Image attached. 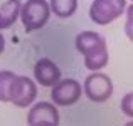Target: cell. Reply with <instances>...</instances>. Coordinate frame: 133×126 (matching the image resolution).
Instances as JSON below:
<instances>
[{"instance_id":"obj_1","label":"cell","mask_w":133,"mask_h":126,"mask_svg":"<svg viewBox=\"0 0 133 126\" xmlns=\"http://www.w3.org/2000/svg\"><path fill=\"white\" fill-rule=\"evenodd\" d=\"M76 51L83 55V64L89 72L103 71L110 62L106 39L94 30H83L76 36Z\"/></svg>"},{"instance_id":"obj_2","label":"cell","mask_w":133,"mask_h":126,"mask_svg":"<svg viewBox=\"0 0 133 126\" xmlns=\"http://www.w3.org/2000/svg\"><path fill=\"white\" fill-rule=\"evenodd\" d=\"M51 19V7L47 0H25L20 9V22L27 34L47 25Z\"/></svg>"},{"instance_id":"obj_3","label":"cell","mask_w":133,"mask_h":126,"mask_svg":"<svg viewBox=\"0 0 133 126\" xmlns=\"http://www.w3.org/2000/svg\"><path fill=\"white\" fill-rule=\"evenodd\" d=\"M113 81L108 74L103 71H94L86 76L84 82H83V94L91 101V103H106L111 96H113Z\"/></svg>"},{"instance_id":"obj_4","label":"cell","mask_w":133,"mask_h":126,"mask_svg":"<svg viewBox=\"0 0 133 126\" xmlns=\"http://www.w3.org/2000/svg\"><path fill=\"white\" fill-rule=\"evenodd\" d=\"M37 99V82L32 78L19 76L10 82L9 89V103H12L17 108H30Z\"/></svg>"},{"instance_id":"obj_5","label":"cell","mask_w":133,"mask_h":126,"mask_svg":"<svg viewBox=\"0 0 133 126\" xmlns=\"http://www.w3.org/2000/svg\"><path fill=\"white\" fill-rule=\"evenodd\" d=\"M127 5V0H93L89 7V20L96 25H108L123 15Z\"/></svg>"},{"instance_id":"obj_6","label":"cell","mask_w":133,"mask_h":126,"mask_svg":"<svg viewBox=\"0 0 133 126\" xmlns=\"http://www.w3.org/2000/svg\"><path fill=\"white\" fill-rule=\"evenodd\" d=\"M83 96V86L78 79L66 78L56 82L51 87V101L57 108H69L74 106Z\"/></svg>"},{"instance_id":"obj_7","label":"cell","mask_w":133,"mask_h":126,"mask_svg":"<svg viewBox=\"0 0 133 126\" xmlns=\"http://www.w3.org/2000/svg\"><path fill=\"white\" fill-rule=\"evenodd\" d=\"M62 78V72L54 61L42 57L34 66V81L42 87H52Z\"/></svg>"},{"instance_id":"obj_8","label":"cell","mask_w":133,"mask_h":126,"mask_svg":"<svg viewBox=\"0 0 133 126\" xmlns=\"http://www.w3.org/2000/svg\"><path fill=\"white\" fill-rule=\"evenodd\" d=\"M20 0H5L0 5V30L10 29L17 20H20Z\"/></svg>"},{"instance_id":"obj_9","label":"cell","mask_w":133,"mask_h":126,"mask_svg":"<svg viewBox=\"0 0 133 126\" xmlns=\"http://www.w3.org/2000/svg\"><path fill=\"white\" fill-rule=\"evenodd\" d=\"M49 7L57 19H69L78 10V0H49Z\"/></svg>"},{"instance_id":"obj_10","label":"cell","mask_w":133,"mask_h":126,"mask_svg":"<svg viewBox=\"0 0 133 126\" xmlns=\"http://www.w3.org/2000/svg\"><path fill=\"white\" fill-rule=\"evenodd\" d=\"M15 78V72L12 71H0V103H9V89L10 82Z\"/></svg>"},{"instance_id":"obj_11","label":"cell","mask_w":133,"mask_h":126,"mask_svg":"<svg viewBox=\"0 0 133 126\" xmlns=\"http://www.w3.org/2000/svg\"><path fill=\"white\" fill-rule=\"evenodd\" d=\"M120 109L125 116H128L130 120H133V91L127 93L123 97H121V103H120Z\"/></svg>"},{"instance_id":"obj_12","label":"cell","mask_w":133,"mask_h":126,"mask_svg":"<svg viewBox=\"0 0 133 126\" xmlns=\"http://www.w3.org/2000/svg\"><path fill=\"white\" fill-rule=\"evenodd\" d=\"M27 126H59V123L57 121H51V120H39V121L27 123Z\"/></svg>"},{"instance_id":"obj_13","label":"cell","mask_w":133,"mask_h":126,"mask_svg":"<svg viewBox=\"0 0 133 126\" xmlns=\"http://www.w3.org/2000/svg\"><path fill=\"white\" fill-rule=\"evenodd\" d=\"M125 36L128 37L130 42H133V22L131 20H127V22H125Z\"/></svg>"},{"instance_id":"obj_14","label":"cell","mask_w":133,"mask_h":126,"mask_svg":"<svg viewBox=\"0 0 133 126\" xmlns=\"http://www.w3.org/2000/svg\"><path fill=\"white\" fill-rule=\"evenodd\" d=\"M125 13H127V20H131L133 22V2H131V5H127Z\"/></svg>"},{"instance_id":"obj_15","label":"cell","mask_w":133,"mask_h":126,"mask_svg":"<svg viewBox=\"0 0 133 126\" xmlns=\"http://www.w3.org/2000/svg\"><path fill=\"white\" fill-rule=\"evenodd\" d=\"M5 51V37H3V34H2V30H0V54Z\"/></svg>"},{"instance_id":"obj_16","label":"cell","mask_w":133,"mask_h":126,"mask_svg":"<svg viewBox=\"0 0 133 126\" xmlns=\"http://www.w3.org/2000/svg\"><path fill=\"white\" fill-rule=\"evenodd\" d=\"M123 126H133V120H130V121H128V123H125Z\"/></svg>"},{"instance_id":"obj_17","label":"cell","mask_w":133,"mask_h":126,"mask_svg":"<svg viewBox=\"0 0 133 126\" xmlns=\"http://www.w3.org/2000/svg\"><path fill=\"white\" fill-rule=\"evenodd\" d=\"M131 2H133V0H131Z\"/></svg>"}]
</instances>
